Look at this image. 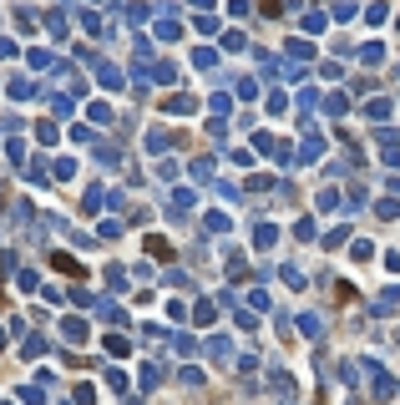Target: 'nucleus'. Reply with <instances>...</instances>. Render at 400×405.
<instances>
[{
  "label": "nucleus",
  "mask_w": 400,
  "mask_h": 405,
  "mask_svg": "<svg viewBox=\"0 0 400 405\" xmlns=\"http://www.w3.org/2000/svg\"><path fill=\"white\" fill-rule=\"evenodd\" d=\"M51 269H61V273H81V264L66 259V253H51Z\"/></svg>",
  "instance_id": "1"
}]
</instances>
